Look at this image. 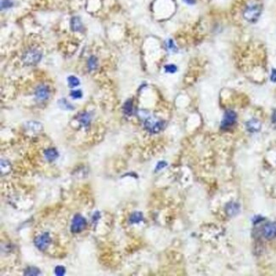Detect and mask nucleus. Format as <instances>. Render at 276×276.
I'll use <instances>...</instances> for the list:
<instances>
[{"instance_id": "obj_22", "label": "nucleus", "mask_w": 276, "mask_h": 276, "mask_svg": "<svg viewBox=\"0 0 276 276\" xmlns=\"http://www.w3.org/2000/svg\"><path fill=\"white\" fill-rule=\"evenodd\" d=\"M96 66H97V60L95 57L92 56L89 60V67L90 70H93L96 67Z\"/></svg>"}, {"instance_id": "obj_29", "label": "nucleus", "mask_w": 276, "mask_h": 276, "mask_svg": "<svg viewBox=\"0 0 276 276\" xmlns=\"http://www.w3.org/2000/svg\"><path fill=\"white\" fill-rule=\"evenodd\" d=\"M272 122H274V123H276V110L274 111V113H273Z\"/></svg>"}, {"instance_id": "obj_8", "label": "nucleus", "mask_w": 276, "mask_h": 276, "mask_svg": "<svg viewBox=\"0 0 276 276\" xmlns=\"http://www.w3.org/2000/svg\"><path fill=\"white\" fill-rule=\"evenodd\" d=\"M36 98L38 100H46L47 99L49 96V90L48 89V87L45 85H41L37 88L35 92Z\"/></svg>"}, {"instance_id": "obj_4", "label": "nucleus", "mask_w": 276, "mask_h": 276, "mask_svg": "<svg viewBox=\"0 0 276 276\" xmlns=\"http://www.w3.org/2000/svg\"><path fill=\"white\" fill-rule=\"evenodd\" d=\"M51 243V238L49 236V234L46 233L42 234L34 240V244L41 251H43Z\"/></svg>"}, {"instance_id": "obj_5", "label": "nucleus", "mask_w": 276, "mask_h": 276, "mask_svg": "<svg viewBox=\"0 0 276 276\" xmlns=\"http://www.w3.org/2000/svg\"><path fill=\"white\" fill-rule=\"evenodd\" d=\"M145 128L151 133H156L160 132L164 128V122L162 121H156L152 118H149L144 122Z\"/></svg>"}, {"instance_id": "obj_12", "label": "nucleus", "mask_w": 276, "mask_h": 276, "mask_svg": "<svg viewBox=\"0 0 276 276\" xmlns=\"http://www.w3.org/2000/svg\"><path fill=\"white\" fill-rule=\"evenodd\" d=\"M143 214L142 212H133V213L130 216V218H129V222H130V223H140L141 221H143Z\"/></svg>"}, {"instance_id": "obj_2", "label": "nucleus", "mask_w": 276, "mask_h": 276, "mask_svg": "<svg viewBox=\"0 0 276 276\" xmlns=\"http://www.w3.org/2000/svg\"><path fill=\"white\" fill-rule=\"evenodd\" d=\"M42 57V53L38 49H30L23 55V62L27 65H35L40 60Z\"/></svg>"}, {"instance_id": "obj_17", "label": "nucleus", "mask_w": 276, "mask_h": 276, "mask_svg": "<svg viewBox=\"0 0 276 276\" xmlns=\"http://www.w3.org/2000/svg\"><path fill=\"white\" fill-rule=\"evenodd\" d=\"M79 121L84 127L88 126L90 122V116L88 113H82L79 117Z\"/></svg>"}, {"instance_id": "obj_18", "label": "nucleus", "mask_w": 276, "mask_h": 276, "mask_svg": "<svg viewBox=\"0 0 276 276\" xmlns=\"http://www.w3.org/2000/svg\"><path fill=\"white\" fill-rule=\"evenodd\" d=\"M67 81H68V84L70 86L71 88H75V87H77V86L79 85V80L78 79V78H76V77H74V76H71L68 78L67 79Z\"/></svg>"}, {"instance_id": "obj_6", "label": "nucleus", "mask_w": 276, "mask_h": 276, "mask_svg": "<svg viewBox=\"0 0 276 276\" xmlns=\"http://www.w3.org/2000/svg\"><path fill=\"white\" fill-rule=\"evenodd\" d=\"M236 121V114L233 111H227L224 114V117L222 122V128L228 129L231 127Z\"/></svg>"}, {"instance_id": "obj_16", "label": "nucleus", "mask_w": 276, "mask_h": 276, "mask_svg": "<svg viewBox=\"0 0 276 276\" xmlns=\"http://www.w3.org/2000/svg\"><path fill=\"white\" fill-rule=\"evenodd\" d=\"M40 274V270L36 267H28L25 271H24V274L25 275H38Z\"/></svg>"}, {"instance_id": "obj_28", "label": "nucleus", "mask_w": 276, "mask_h": 276, "mask_svg": "<svg viewBox=\"0 0 276 276\" xmlns=\"http://www.w3.org/2000/svg\"><path fill=\"white\" fill-rule=\"evenodd\" d=\"M100 213L99 212H94V214L93 215V221H97L98 219L100 218Z\"/></svg>"}, {"instance_id": "obj_26", "label": "nucleus", "mask_w": 276, "mask_h": 276, "mask_svg": "<svg viewBox=\"0 0 276 276\" xmlns=\"http://www.w3.org/2000/svg\"><path fill=\"white\" fill-rule=\"evenodd\" d=\"M167 165V164L166 162H158V164H157V166H156V171H159L161 169H162V168H164Z\"/></svg>"}, {"instance_id": "obj_1", "label": "nucleus", "mask_w": 276, "mask_h": 276, "mask_svg": "<svg viewBox=\"0 0 276 276\" xmlns=\"http://www.w3.org/2000/svg\"><path fill=\"white\" fill-rule=\"evenodd\" d=\"M261 14V9L260 7L257 5V4H252L250 5L247 8L245 9L244 11V18L246 20H248L250 22H255Z\"/></svg>"}, {"instance_id": "obj_7", "label": "nucleus", "mask_w": 276, "mask_h": 276, "mask_svg": "<svg viewBox=\"0 0 276 276\" xmlns=\"http://www.w3.org/2000/svg\"><path fill=\"white\" fill-rule=\"evenodd\" d=\"M263 235L268 240L276 237V223H268L263 228Z\"/></svg>"}, {"instance_id": "obj_21", "label": "nucleus", "mask_w": 276, "mask_h": 276, "mask_svg": "<svg viewBox=\"0 0 276 276\" xmlns=\"http://www.w3.org/2000/svg\"><path fill=\"white\" fill-rule=\"evenodd\" d=\"M55 272L56 275L62 276L64 275L65 273H66V268H65V267H63V266H57V267L55 268Z\"/></svg>"}, {"instance_id": "obj_9", "label": "nucleus", "mask_w": 276, "mask_h": 276, "mask_svg": "<svg viewBox=\"0 0 276 276\" xmlns=\"http://www.w3.org/2000/svg\"><path fill=\"white\" fill-rule=\"evenodd\" d=\"M246 129L251 133L257 132L261 129V122L257 119H252L246 122Z\"/></svg>"}, {"instance_id": "obj_14", "label": "nucleus", "mask_w": 276, "mask_h": 276, "mask_svg": "<svg viewBox=\"0 0 276 276\" xmlns=\"http://www.w3.org/2000/svg\"><path fill=\"white\" fill-rule=\"evenodd\" d=\"M58 105L63 110H73L74 107L73 105H71L69 103V102L67 101L65 99H61V100H60L58 101Z\"/></svg>"}, {"instance_id": "obj_13", "label": "nucleus", "mask_w": 276, "mask_h": 276, "mask_svg": "<svg viewBox=\"0 0 276 276\" xmlns=\"http://www.w3.org/2000/svg\"><path fill=\"white\" fill-rule=\"evenodd\" d=\"M71 28L75 31H78L82 30V25L79 18H78V17L72 18V20H71Z\"/></svg>"}, {"instance_id": "obj_30", "label": "nucleus", "mask_w": 276, "mask_h": 276, "mask_svg": "<svg viewBox=\"0 0 276 276\" xmlns=\"http://www.w3.org/2000/svg\"><path fill=\"white\" fill-rule=\"evenodd\" d=\"M184 1L189 4H193L194 3V0H184Z\"/></svg>"}, {"instance_id": "obj_11", "label": "nucleus", "mask_w": 276, "mask_h": 276, "mask_svg": "<svg viewBox=\"0 0 276 276\" xmlns=\"http://www.w3.org/2000/svg\"><path fill=\"white\" fill-rule=\"evenodd\" d=\"M44 156H45L48 161L52 162V161H54L58 157L59 154L55 149H47L46 151H44Z\"/></svg>"}, {"instance_id": "obj_19", "label": "nucleus", "mask_w": 276, "mask_h": 276, "mask_svg": "<svg viewBox=\"0 0 276 276\" xmlns=\"http://www.w3.org/2000/svg\"><path fill=\"white\" fill-rule=\"evenodd\" d=\"M28 129L34 131H39L42 129V125L36 122H28Z\"/></svg>"}, {"instance_id": "obj_3", "label": "nucleus", "mask_w": 276, "mask_h": 276, "mask_svg": "<svg viewBox=\"0 0 276 276\" xmlns=\"http://www.w3.org/2000/svg\"><path fill=\"white\" fill-rule=\"evenodd\" d=\"M87 226V221L86 219L80 214H76L74 216L71 230L72 233H79L84 230Z\"/></svg>"}, {"instance_id": "obj_10", "label": "nucleus", "mask_w": 276, "mask_h": 276, "mask_svg": "<svg viewBox=\"0 0 276 276\" xmlns=\"http://www.w3.org/2000/svg\"><path fill=\"white\" fill-rule=\"evenodd\" d=\"M239 210H240V206L237 203H230L226 206V212L229 216H234L237 214Z\"/></svg>"}, {"instance_id": "obj_24", "label": "nucleus", "mask_w": 276, "mask_h": 276, "mask_svg": "<svg viewBox=\"0 0 276 276\" xmlns=\"http://www.w3.org/2000/svg\"><path fill=\"white\" fill-rule=\"evenodd\" d=\"M71 96L74 99H79V98H81L82 96V91H80V90H75V91H72L71 93Z\"/></svg>"}, {"instance_id": "obj_27", "label": "nucleus", "mask_w": 276, "mask_h": 276, "mask_svg": "<svg viewBox=\"0 0 276 276\" xmlns=\"http://www.w3.org/2000/svg\"><path fill=\"white\" fill-rule=\"evenodd\" d=\"M270 79H271L272 82H276V69H273Z\"/></svg>"}, {"instance_id": "obj_15", "label": "nucleus", "mask_w": 276, "mask_h": 276, "mask_svg": "<svg viewBox=\"0 0 276 276\" xmlns=\"http://www.w3.org/2000/svg\"><path fill=\"white\" fill-rule=\"evenodd\" d=\"M123 112L128 115V116H130L132 115L133 113V102L132 100H128L123 105Z\"/></svg>"}, {"instance_id": "obj_25", "label": "nucleus", "mask_w": 276, "mask_h": 276, "mask_svg": "<svg viewBox=\"0 0 276 276\" xmlns=\"http://www.w3.org/2000/svg\"><path fill=\"white\" fill-rule=\"evenodd\" d=\"M167 48L170 50H176V46H175L174 43L172 42V40H168L167 42Z\"/></svg>"}, {"instance_id": "obj_23", "label": "nucleus", "mask_w": 276, "mask_h": 276, "mask_svg": "<svg viewBox=\"0 0 276 276\" xmlns=\"http://www.w3.org/2000/svg\"><path fill=\"white\" fill-rule=\"evenodd\" d=\"M165 71L166 72H169V73H174L177 71V67L175 65H167L165 66Z\"/></svg>"}, {"instance_id": "obj_20", "label": "nucleus", "mask_w": 276, "mask_h": 276, "mask_svg": "<svg viewBox=\"0 0 276 276\" xmlns=\"http://www.w3.org/2000/svg\"><path fill=\"white\" fill-rule=\"evenodd\" d=\"M12 5H13V3L11 0H1V9H2L10 8Z\"/></svg>"}]
</instances>
